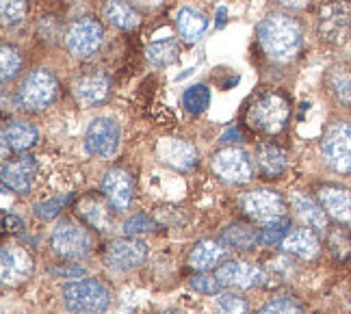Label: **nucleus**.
Returning <instances> with one entry per match:
<instances>
[{
  "label": "nucleus",
  "instance_id": "obj_1",
  "mask_svg": "<svg viewBox=\"0 0 351 314\" xmlns=\"http://www.w3.org/2000/svg\"><path fill=\"white\" fill-rule=\"evenodd\" d=\"M258 42L269 59L291 63L302 50V29L285 13H271L258 26Z\"/></svg>",
  "mask_w": 351,
  "mask_h": 314
},
{
  "label": "nucleus",
  "instance_id": "obj_2",
  "mask_svg": "<svg viewBox=\"0 0 351 314\" xmlns=\"http://www.w3.org/2000/svg\"><path fill=\"white\" fill-rule=\"evenodd\" d=\"M63 304L70 314H104L111 293L98 280H74L63 286Z\"/></svg>",
  "mask_w": 351,
  "mask_h": 314
},
{
  "label": "nucleus",
  "instance_id": "obj_3",
  "mask_svg": "<svg viewBox=\"0 0 351 314\" xmlns=\"http://www.w3.org/2000/svg\"><path fill=\"white\" fill-rule=\"evenodd\" d=\"M289 111H291V106L285 95L269 91L254 100V104L247 111V121L256 130L267 132V134H276L285 128L287 119H289Z\"/></svg>",
  "mask_w": 351,
  "mask_h": 314
},
{
  "label": "nucleus",
  "instance_id": "obj_4",
  "mask_svg": "<svg viewBox=\"0 0 351 314\" xmlns=\"http://www.w3.org/2000/svg\"><path fill=\"white\" fill-rule=\"evenodd\" d=\"M57 78L48 70H35L26 74L18 87V104L24 111H42L57 98Z\"/></svg>",
  "mask_w": 351,
  "mask_h": 314
},
{
  "label": "nucleus",
  "instance_id": "obj_5",
  "mask_svg": "<svg viewBox=\"0 0 351 314\" xmlns=\"http://www.w3.org/2000/svg\"><path fill=\"white\" fill-rule=\"evenodd\" d=\"M321 154L339 173H351V121H336L323 134Z\"/></svg>",
  "mask_w": 351,
  "mask_h": 314
},
{
  "label": "nucleus",
  "instance_id": "obj_6",
  "mask_svg": "<svg viewBox=\"0 0 351 314\" xmlns=\"http://www.w3.org/2000/svg\"><path fill=\"white\" fill-rule=\"evenodd\" d=\"M104 29L98 20L93 18H80L70 24V29L65 33V46L76 59H89L91 54H96L102 46Z\"/></svg>",
  "mask_w": 351,
  "mask_h": 314
},
{
  "label": "nucleus",
  "instance_id": "obj_7",
  "mask_svg": "<svg viewBox=\"0 0 351 314\" xmlns=\"http://www.w3.org/2000/svg\"><path fill=\"white\" fill-rule=\"evenodd\" d=\"M213 171L219 176L226 182H250L254 176V162L245 149H241L237 145L221 147L219 152L213 154Z\"/></svg>",
  "mask_w": 351,
  "mask_h": 314
},
{
  "label": "nucleus",
  "instance_id": "obj_8",
  "mask_svg": "<svg viewBox=\"0 0 351 314\" xmlns=\"http://www.w3.org/2000/svg\"><path fill=\"white\" fill-rule=\"evenodd\" d=\"M351 35V5L334 0L319 13V37L328 44H345Z\"/></svg>",
  "mask_w": 351,
  "mask_h": 314
},
{
  "label": "nucleus",
  "instance_id": "obj_9",
  "mask_svg": "<svg viewBox=\"0 0 351 314\" xmlns=\"http://www.w3.org/2000/svg\"><path fill=\"white\" fill-rule=\"evenodd\" d=\"M243 210H245L254 221L271 224L287 215V202L271 189H258L243 197Z\"/></svg>",
  "mask_w": 351,
  "mask_h": 314
},
{
  "label": "nucleus",
  "instance_id": "obj_10",
  "mask_svg": "<svg viewBox=\"0 0 351 314\" xmlns=\"http://www.w3.org/2000/svg\"><path fill=\"white\" fill-rule=\"evenodd\" d=\"M52 250L63 258H83L91 252V237L83 226L63 221L52 232Z\"/></svg>",
  "mask_w": 351,
  "mask_h": 314
},
{
  "label": "nucleus",
  "instance_id": "obj_11",
  "mask_svg": "<svg viewBox=\"0 0 351 314\" xmlns=\"http://www.w3.org/2000/svg\"><path fill=\"white\" fill-rule=\"evenodd\" d=\"M119 126L109 117H98L93 119L87 134H85V145L89 149V154L98 156V158H111L117 147H119Z\"/></svg>",
  "mask_w": 351,
  "mask_h": 314
},
{
  "label": "nucleus",
  "instance_id": "obj_12",
  "mask_svg": "<svg viewBox=\"0 0 351 314\" xmlns=\"http://www.w3.org/2000/svg\"><path fill=\"white\" fill-rule=\"evenodd\" d=\"M147 256L145 243L139 239H117L106 247L104 261L115 271H130L139 267Z\"/></svg>",
  "mask_w": 351,
  "mask_h": 314
},
{
  "label": "nucleus",
  "instance_id": "obj_13",
  "mask_svg": "<svg viewBox=\"0 0 351 314\" xmlns=\"http://www.w3.org/2000/svg\"><path fill=\"white\" fill-rule=\"evenodd\" d=\"M102 193L115 210H128L134 195V180L126 169H109L102 178Z\"/></svg>",
  "mask_w": 351,
  "mask_h": 314
},
{
  "label": "nucleus",
  "instance_id": "obj_14",
  "mask_svg": "<svg viewBox=\"0 0 351 314\" xmlns=\"http://www.w3.org/2000/svg\"><path fill=\"white\" fill-rule=\"evenodd\" d=\"M156 154L158 158L165 162V165L178 169V171H191L197 162L195 147L184 141V139H173V136H165L160 139L156 145Z\"/></svg>",
  "mask_w": 351,
  "mask_h": 314
},
{
  "label": "nucleus",
  "instance_id": "obj_15",
  "mask_svg": "<svg viewBox=\"0 0 351 314\" xmlns=\"http://www.w3.org/2000/svg\"><path fill=\"white\" fill-rule=\"evenodd\" d=\"M0 271H3L5 284H22L33 273V256L26 250L5 245L0 252Z\"/></svg>",
  "mask_w": 351,
  "mask_h": 314
},
{
  "label": "nucleus",
  "instance_id": "obj_16",
  "mask_svg": "<svg viewBox=\"0 0 351 314\" xmlns=\"http://www.w3.org/2000/svg\"><path fill=\"white\" fill-rule=\"evenodd\" d=\"M72 91H74V98L78 104L96 106L109 98L111 83L102 72H89V74H83L74 80Z\"/></svg>",
  "mask_w": 351,
  "mask_h": 314
},
{
  "label": "nucleus",
  "instance_id": "obj_17",
  "mask_svg": "<svg viewBox=\"0 0 351 314\" xmlns=\"http://www.w3.org/2000/svg\"><path fill=\"white\" fill-rule=\"evenodd\" d=\"M215 276L219 278L223 286H230V289H254V286H261L265 282V273L254 267L250 263H223Z\"/></svg>",
  "mask_w": 351,
  "mask_h": 314
},
{
  "label": "nucleus",
  "instance_id": "obj_18",
  "mask_svg": "<svg viewBox=\"0 0 351 314\" xmlns=\"http://www.w3.org/2000/svg\"><path fill=\"white\" fill-rule=\"evenodd\" d=\"M319 202L334 221L351 226V191L339 184H328L319 191Z\"/></svg>",
  "mask_w": 351,
  "mask_h": 314
},
{
  "label": "nucleus",
  "instance_id": "obj_19",
  "mask_svg": "<svg viewBox=\"0 0 351 314\" xmlns=\"http://www.w3.org/2000/svg\"><path fill=\"white\" fill-rule=\"evenodd\" d=\"M37 173V165L33 156H22L13 162H5L3 165V184L5 189L16 191V193L24 195L31 191L33 178Z\"/></svg>",
  "mask_w": 351,
  "mask_h": 314
},
{
  "label": "nucleus",
  "instance_id": "obj_20",
  "mask_svg": "<svg viewBox=\"0 0 351 314\" xmlns=\"http://www.w3.org/2000/svg\"><path fill=\"white\" fill-rule=\"evenodd\" d=\"M282 247H285L289 254L302 258V261H315L319 256V239H317V232L313 228H293L287 239L282 241Z\"/></svg>",
  "mask_w": 351,
  "mask_h": 314
},
{
  "label": "nucleus",
  "instance_id": "obj_21",
  "mask_svg": "<svg viewBox=\"0 0 351 314\" xmlns=\"http://www.w3.org/2000/svg\"><path fill=\"white\" fill-rule=\"evenodd\" d=\"M3 143L5 149H11V152H29L37 143V130L33 124L22 119L7 121L3 128Z\"/></svg>",
  "mask_w": 351,
  "mask_h": 314
},
{
  "label": "nucleus",
  "instance_id": "obj_22",
  "mask_svg": "<svg viewBox=\"0 0 351 314\" xmlns=\"http://www.w3.org/2000/svg\"><path fill=\"white\" fill-rule=\"evenodd\" d=\"M291 206L297 213V217L304 221L306 228H313L315 232H323L328 228V213L326 208L317 204L315 200H310L304 193H293L291 195Z\"/></svg>",
  "mask_w": 351,
  "mask_h": 314
},
{
  "label": "nucleus",
  "instance_id": "obj_23",
  "mask_svg": "<svg viewBox=\"0 0 351 314\" xmlns=\"http://www.w3.org/2000/svg\"><path fill=\"white\" fill-rule=\"evenodd\" d=\"M226 256H228V252L221 243L199 241L191 250V254H189V263H191V267L197 271H210L215 267H221Z\"/></svg>",
  "mask_w": 351,
  "mask_h": 314
},
{
  "label": "nucleus",
  "instance_id": "obj_24",
  "mask_svg": "<svg viewBox=\"0 0 351 314\" xmlns=\"http://www.w3.org/2000/svg\"><path fill=\"white\" fill-rule=\"evenodd\" d=\"M256 165L267 178H278L289 167V156L282 147L274 143H263L256 149Z\"/></svg>",
  "mask_w": 351,
  "mask_h": 314
},
{
  "label": "nucleus",
  "instance_id": "obj_25",
  "mask_svg": "<svg viewBox=\"0 0 351 314\" xmlns=\"http://www.w3.org/2000/svg\"><path fill=\"white\" fill-rule=\"evenodd\" d=\"M176 24H178V33L184 42L193 44L197 39L204 35L206 26H208V20L204 13H199L197 9L193 7H182L178 11V18H176Z\"/></svg>",
  "mask_w": 351,
  "mask_h": 314
},
{
  "label": "nucleus",
  "instance_id": "obj_26",
  "mask_svg": "<svg viewBox=\"0 0 351 314\" xmlns=\"http://www.w3.org/2000/svg\"><path fill=\"white\" fill-rule=\"evenodd\" d=\"M221 243L232 250L250 252L261 243V232H256L247 224H232L221 232Z\"/></svg>",
  "mask_w": 351,
  "mask_h": 314
},
{
  "label": "nucleus",
  "instance_id": "obj_27",
  "mask_svg": "<svg viewBox=\"0 0 351 314\" xmlns=\"http://www.w3.org/2000/svg\"><path fill=\"white\" fill-rule=\"evenodd\" d=\"M104 16L113 26L121 31H132L139 24V13L132 9L126 0H106L104 5Z\"/></svg>",
  "mask_w": 351,
  "mask_h": 314
},
{
  "label": "nucleus",
  "instance_id": "obj_28",
  "mask_svg": "<svg viewBox=\"0 0 351 314\" xmlns=\"http://www.w3.org/2000/svg\"><path fill=\"white\" fill-rule=\"evenodd\" d=\"M210 104V91L206 85H193L189 87L182 95V106L186 113L191 115H202Z\"/></svg>",
  "mask_w": 351,
  "mask_h": 314
},
{
  "label": "nucleus",
  "instance_id": "obj_29",
  "mask_svg": "<svg viewBox=\"0 0 351 314\" xmlns=\"http://www.w3.org/2000/svg\"><path fill=\"white\" fill-rule=\"evenodd\" d=\"M328 87L341 104L351 106V76L345 70H332L328 76Z\"/></svg>",
  "mask_w": 351,
  "mask_h": 314
},
{
  "label": "nucleus",
  "instance_id": "obj_30",
  "mask_svg": "<svg viewBox=\"0 0 351 314\" xmlns=\"http://www.w3.org/2000/svg\"><path fill=\"white\" fill-rule=\"evenodd\" d=\"M176 59H178V48H176L171 39H167V42H154L147 48V61L154 65L165 67V65H171Z\"/></svg>",
  "mask_w": 351,
  "mask_h": 314
},
{
  "label": "nucleus",
  "instance_id": "obj_31",
  "mask_svg": "<svg viewBox=\"0 0 351 314\" xmlns=\"http://www.w3.org/2000/svg\"><path fill=\"white\" fill-rule=\"evenodd\" d=\"M291 224L287 217H282L278 221H271V224H265V228L261 230V245H267V247H274V245L282 243L287 239Z\"/></svg>",
  "mask_w": 351,
  "mask_h": 314
},
{
  "label": "nucleus",
  "instance_id": "obj_32",
  "mask_svg": "<svg viewBox=\"0 0 351 314\" xmlns=\"http://www.w3.org/2000/svg\"><path fill=\"white\" fill-rule=\"evenodd\" d=\"M215 314H247V302L234 293H219Z\"/></svg>",
  "mask_w": 351,
  "mask_h": 314
},
{
  "label": "nucleus",
  "instance_id": "obj_33",
  "mask_svg": "<svg viewBox=\"0 0 351 314\" xmlns=\"http://www.w3.org/2000/svg\"><path fill=\"white\" fill-rule=\"evenodd\" d=\"M0 63H3V83H7L9 78H13L20 72L22 57H20V52L16 48L5 44L3 48H0Z\"/></svg>",
  "mask_w": 351,
  "mask_h": 314
},
{
  "label": "nucleus",
  "instance_id": "obj_34",
  "mask_svg": "<svg viewBox=\"0 0 351 314\" xmlns=\"http://www.w3.org/2000/svg\"><path fill=\"white\" fill-rule=\"evenodd\" d=\"M5 24H18L26 16V0H0Z\"/></svg>",
  "mask_w": 351,
  "mask_h": 314
},
{
  "label": "nucleus",
  "instance_id": "obj_35",
  "mask_svg": "<svg viewBox=\"0 0 351 314\" xmlns=\"http://www.w3.org/2000/svg\"><path fill=\"white\" fill-rule=\"evenodd\" d=\"M258 314H302V308L297 306L293 299L289 297H280V299H271L269 304H265Z\"/></svg>",
  "mask_w": 351,
  "mask_h": 314
},
{
  "label": "nucleus",
  "instance_id": "obj_36",
  "mask_svg": "<svg viewBox=\"0 0 351 314\" xmlns=\"http://www.w3.org/2000/svg\"><path fill=\"white\" fill-rule=\"evenodd\" d=\"M191 286L197 293H204V295H219L221 293V282L217 276H208V273L202 271L199 276L191 278Z\"/></svg>",
  "mask_w": 351,
  "mask_h": 314
},
{
  "label": "nucleus",
  "instance_id": "obj_37",
  "mask_svg": "<svg viewBox=\"0 0 351 314\" xmlns=\"http://www.w3.org/2000/svg\"><path fill=\"white\" fill-rule=\"evenodd\" d=\"M67 200H70V195H59V197L48 200V202H44V204H37V206H35V215L39 217V219H44V221L55 219V217L63 210V206L67 204Z\"/></svg>",
  "mask_w": 351,
  "mask_h": 314
},
{
  "label": "nucleus",
  "instance_id": "obj_38",
  "mask_svg": "<svg viewBox=\"0 0 351 314\" xmlns=\"http://www.w3.org/2000/svg\"><path fill=\"white\" fill-rule=\"evenodd\" d=\"M154 228V224L147 219V217H130V219L124 224V232L130 237V234H141V232H150Z\"/></svg>",
  "mask_w": 351,
  "mask_h": 314
},
{
  "label": "nucleus",
  "instance_id": "obj_39",
  "mask_svg": "<svg viewBox=\"0 0 351 314\" xmlns=\"http://www.w3.org/2000/svg\"><path fill=\"white\" fill-rule=\"evenodd\" d=\"M276 3L285 9H291V11H302L313 3V0H276Z\"/></svg>",
  "mask_w": 351,
  "mask_h": 314
},
{
  "label": "nucleus",
  "instance_id": "obj_40",
  "mask_svg": "<svg viewBox=\"0 0 351 314\" xmlns=\"http://www.w3.org/2000/svg\"><path fill=\"white\" fill-rule=\"evenodd\" d=\"M160 314H186V312H180V310H167V312H160Z\"/></svg>",
  "mask_w": 351,
  "mask_h": 314
}]
</instances>
